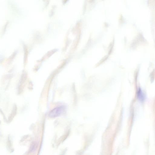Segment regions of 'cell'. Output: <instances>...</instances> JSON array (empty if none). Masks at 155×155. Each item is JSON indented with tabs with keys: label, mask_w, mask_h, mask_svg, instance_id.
<instances>
[{
	"label": "cell",
	"mask_w": 155,
	"mask_h": 155,
	"mask_svg": "<svg viewBox=\"0 0 155 155\" xmlns=\"http://www.w3.org/2000/svg\"><path fill=\"white\" fill-rule=\"evenodd\" d=\"M65 107L64 106L57 107L49 112L48 116L51 118H54L59 116L65 112Z\"/></svg>",
	"instance_id": "cell-1"
},
{
	"label": "cell",
	"mask_w": 155,
	"mask_h": 155,
	"mask_svg": "<svg viewBox=\"0 0 155 155\" xmlns=\"http://www.w3.org/2000/svg\"><path fill=\"white\" fill-rule=\"evenodd\" d=\"M137 97L138 98L140 101H143L144 99V96L142 92L141 91H140L138 92L137 94Z\"/></svg>",
	"instance_id": "cell-2"
}]
</instances>
